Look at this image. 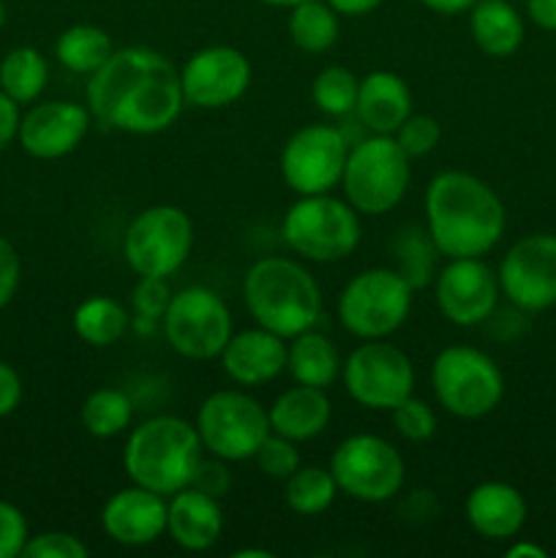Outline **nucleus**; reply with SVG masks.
<instances>
[{"instance_id":"nucleus-14","label":"nucleus","mask_w":556,"mask_h":558,"mask_svg":"<svg viewBox=\"0 0 556 558\" xmlns=\"http://www.w3.org/2000/svg\"><path fill=\"white\" fill-rule=\"evenodd\" d=\"M347 156L349 145L343 131L327 123H309L283 142L278 169L287 189L298 196L330 194L341 185Z\"/></svg>"},{"instance_id":"nucleus-20","label":"nucleus","mask_w":556,"mask_h":558,"mask_svg":"<svg viewBox=\"0 0 556 558\" xmlns=\"http://www.w3.org/2000/svg\"><path fill=\"white\" fill-rule=\"evenodd\" d=\"M221 368L240 387L270 385L287 371V338L259 325L232 332L221 352Z\"/></svg>"},{"instance_id":"nucleus-4","label":"nucleus","mask_w":556,"mask_h":558,"mask_svg":"<svg viewBox=\"0 0 556 558\" xmlns=\"http://www.w3.org/2000/svg\"><path fill=\"white\" fill-rule=\"evenodd\" d=\"M196 425L174 414H158L136 425L125 439L123 466L131 483L161 496L189 488L202 458Z\"/></svg>"},{"instance_id":"nucleus-27","label":"nucleus","mask_w":556,"mask_h":558,"mask_svg":"<svg viewBox=\"0 0 556 558\" xmlns=\"http://www.w3.org/2000/svg\"><path fill=\"white\" fill-rule=\"evenodd\" d=\"M71 325H74L76 338L87 347H114L120 338L129 332L131 316L125 311L123 303H118L114 298L107 294H93V298L82 300L74 308L71 316Z\"/></svg>"},{"instance_id":"nucleus-7","label":"nucleus","mask_w":556,"mask_h":558,"mask_svg":"<svg viewBox=\"0 0 556 558\" xmlns=\"http://www.w3.org/2000/svg\"><path fill=\"white\" fill-rule=\"evenodd\" d=\"M431 390L436 403L458 420H480L505 398V374L483 349L456 343L431 363Z\"/></svg>"},{"instance_id":"nucleus-8","label":"nucleus","mask_w":556,"mask_h":558,"mask_svg":"<svg viewBox=\"0 0 556 558\" xmlns=\"http://www.w3.org/2000/svg\"><path fill=\"white\" fill-rule=\"evenodd\" d=\"M407 278L390 267H368L347 281L338 294V322L349 336L360 341L390 338L412 311Z\"/></svg>"},{"instance_id":"nucleus-21","label":"nucleus","mask_w":556,"mask_h":558,"mask_svg":"<svg viewBox=\"0 0 556 558\" xmlns=\"http://www.w3.org/2000/svg\"><path fill=\"white\" fill-rule=\"evenodd\" d=\"M463 515L483 539H512L521 534L529 507L516 485L488 480L469 490L463 501Z\"/></svg>"},{"instance_id":"nucleus-41","label":"nucleus","mask_w":556,"mask_h":558,"mask_svg":"<svg viewBox=\"0 0 556 558\" xmlns=\"http://www.w3.org/2000/svg\"><path fill=\"white\" fill-rule=\"evenodd\" d=\"M191 488L202 490V494L213 496V499H223L232 488V472H229V461L223 458H200L196 463L194 480H191Z\"/></svg>"},{"instance_id":"nucleus-12","label":"nucleus","mask_w":556,"mask_h":558,"mask_svg":"<svg viewBox=\"0 0 556 558\" xmlns=\"http://www.w3.org/2000/svg\"><path fill=\"white\" fill-rule=\"evenodd\" d=\"M169 347L185 360L207 363L221 357L232 338V314L218 292L207 287H185L172 294L167 314L161 316Z\"/></svg>"},{"instance_id":"nucleus-37","label":"nucleus","mask_w":556,"mask_h":558,"mask_svg":"<svg viewBox=\"0 0 556 558\" xmlns=\"http://www.w3.org/2000/svg\"><path fill=\"white\" fill-rule=\"evenodd\" d=\"M392 425L407 441H428L436 434V414L423 398H403L396 409H390Z\"/></svg>"},{"instance_id":"nucleus-10","label":"nucleus","mask_w":556,"mask_h":558,"mask_svg":"<svg viewBox=\"0 0 556 558\" xmlns=\"http://www.w3.org/2000/svg\"><path fill=\"white\" fill-rule=\"evenodd\" d=\"M338 494L363 505H385L396 499L407 480L403 456L376 434L347 436L333 450L330 466Z\"/></svg>"},{"instance_id":"nucleus-36","label":"nucleus","mask_w":556,"mask_h":558,"mask_svg":"<svg viewBox=\"0 0 556 558\" xmlns=\"http://www.w3.org/2000/svg\"><path fill=\"white\" fill-rule=\"evenodd\" d=\"M392 136H396V142L409 158H423L434 153L436 145H439L442 125L431 114H409Z\"/></svg>"},{"instance_id":"nucleus-16","label":"nucleus","mask_w":556,"mask_h":558,"mask_svg":"<svg viewBox=\"0 0 556 558\" xmlns=\"http://www.w3.org/2000/svg\"><path fill=\"white\" fill-rule=\"evenodd\" d=\"M434 294L439 314L456 327H478L494 316L499 303V278L483 256L447 259L434 276Z\"/></svg>"},{"instance_id":"nucleus-9","label":"nucleus","mask_w":556,"mask_h":558,"mask_svg":"<svg viewBox=\"0 0 556 558\" xmlns=\"http://www.w3.org/2000/svg\"><path fill=\"white\" fill-rule=\"evenodd\" d=\"M194 221L174 205H153L136 213L123 234L125 265L140 278H169L189 262Z\"/></svg>"},{"instance_id":"nucleus-30","label":"nucleus","mask_w":556,"mask_h":558,"mask_svg":"<svg viewBox=\"0 0 556 558\" xmlns=\"http://www.w3.org/2000/svg\"><path fill=\"white\" fill-rule=\"evenodd\" d=\"M49 82V65L38 49L16 47L0 60V90L16 104L36 101Z\"/></svg>"},{"instance_id":"nucleus-6","label":"nucleus","mask_w":556,"mask_h":558,"mask_svg":"<svg viewBox=\"0 0 556 558\" xmlns=\"http://www.w3.org/2000/svg\"><path fill=\"white\" fill-rule=\"evenodd\" d=\"M409 161L412 158L401 150L392 134H371L368 140L349 147L347 167H343V199L360 216H385L396 210L407 196Z\"/></svg>"},{"instance_id":"nucleus-47","label":"nucleus","mask_w":556,"mask_h":558,"mask_svg":"<svg viewBox=\"0 0 556 558\" xmlns=\"http://www.w3.org/2000/svg\"><path fill=\"white\" fill-rule=\"evenodd\" d=\"M425 9H431L434 14L442 16H456V14H467L478 0H420Z\"/></svg>"},{"instance_id":"nucleus-1","label":"nucleus","mask_w":556,"mask_h":558,"mask_svg":"<svg viewBox=\"0 0 556 558\" xmlns=\"http://www.w3.org/2000/svg\"><path fill=\"white\" fill-rule=\"evenodd\" d=\"M85 101L98 123L134 136L172 129L185 107L180 71L147 47L114 49L87 80Z\"/></svg>"},{"instance_id":"nucleus-19","label":"nucleus","mask_w":556,"mask_h":558,"mask_svg":"<svg viewBox=\"0 0 556 558\" xmlns=\"http://www.w3.org/2000/svg\"><path fill=\"white\" fill-rule=\"evenodd\" d=\"M167 496L131 485L109 496L101 510V529L112 543L142 548L167 534Z\"/></svg>"},{"instance_id":"nucleus-26","label":"nucleus","mask_w":556,"mask_h":558,"mask_svg":"<svg viewBox=\"0 0 556 558\" xmlns=\"http://www.w3.org/2000/svg\"><path fill=\"white\" fill-rule=\"evenodd\" d=\"M341 354L338 347L327 336L314 330H305L300 336L289 338L287 343V371L294 385H309L327 390L341 376Z\"/></svg>"},{"instance_id":"nucleus-17","label":"nucleus","mask_w":556,"mask_h":558,"mask_svg":"<svg viewBox=\"0 0 556 558\" xmlns=\"http://www.w3.org/2000/svg\"><path fill=\"white\" fill-rule=\"evenodd\" d=\"M251 60L240 49L216 44L191 54L180 69L185 104L196 109H227L245 96L251 85Z\"/></svg>"},{"instance_id":"nucleus-40","label":"nucleus","mask_w":556,"mask_h":558,"mask_svg":"<svg viewBox=\"0 0 556 558\" xmlns=\"http://www.w3.org/2000/svg\"><path fill=\"white\" fill-rule=\"evenodd\" d=\"M31 539L27 518L11 501L0 499V558H16Z\"/></svg>"},{"instance_id":"nucleus-34","label":"nucleus","mask_w":556,"mask_h":558,"mask_svg":"<svg viewBox=\"0 0 556 558\" xmlns=\"http://www.w3.org/2000/svg\"><path fill=\"white\" fill-rule=\"evenodd\" d=\"M396 259H398V272L409 281L412 289H425L431 281H434V259L436 248L431 243L428 232L425 229H403L398 234L396 245Z\"/></svg>"},{"instance_id":"nucleus-18","label":"nucleus","mask_w":556,"mask_h":558,"mask_svg":"<svg viewBox=\"0 0 556 558\" xmlns=\"http://www.w3.org/2000/svg\"><path fill=\"white\" fill-rule=\"evenodd\" d=\"M90 109L76 101H44L22 114L20 140L22 150L38 161H55L82 145L90 131Z\"/></svg>"},{"instance_id":"nucleus-42","label":"nucleus","mask_w":556,"mask_h":558,"mask_svg":"<svg viewBox=\"0 0 556 558\" xmlns=\"http://www.w3.org/2000/svg\"><path fill=\"white\" fill-rule=\"evenodd\" d=\"M22 262L14 245L5 238H0V311L14 300L16 289H20Z\"/></svg>"},{"instance_id":"nucleus-15","label":"nucleus","mask_w":556,"mask_h":558,"mask_svg":"<svg viewBox=\"0 0 556 558\" xmlns=\"http://www.w3.org/2000/svg\"><path fill=\"white\" fill-rule=\"evenodd\" d=\"M499 289L510 305L540 314L556 305V234L534 232L510 245L501 256Z\"/></svg>"},{"instance_id":"nucleus-39","label":"nucleus","mask_w":556,"mask_h":558,"mask_svg":"<svg viewBox=\"0 0 556 558\" xmlns=\"http://www.w3.org/2000/svg\"><path fill=\"white\" fill-rule=\"evenodd\" d=\"M22 556L25 558H87L90 556V548H87L80 537H74V534L69 532H44L27 539Z\"/></svg>"},{"instance_id":"nucleus-46","label":"nucleus","mask_w":556,"mask_h":558,"mask_svg":"<svg viewBox=\"0 0 556 558\" xmlns=\"http://www.w3.org/2000/svg\"><path fill=\"white\" fill-rule=\"evenodd\" d=\"M338 16H365L379 9L385 0H327Z\"/></svg>"},{"instance_id":"nucleus-43","label":"nucleus","mask_w":556,"mask_h":558,"mask_svg":"<svg viewBox=\"0 0 556 558\" xmlns=\"http://www.w3.org/2000/svg\"><path fill=\"white\" fill-rule=\"evenodd\" d=\"M22 403V379L9 363L0 360V420L14 414Z\"/></svg>"},{"instance_id":"nucleus-11","label":"nucleus","mask_w":556,"mask_h":558,"mask_svg":"<svg viewBox=\"0 0 556 558\" xmlns=\"http://www.w3.org/2000/svg\"><path fill=\"white\" fill-rule=\"evenodd\" d=\"M196 434L202 450L229 463L254 461L256 450L270 434L267 409L240 390H216L196 409Z\"/></svg>"},{"instance_id":"nucleus-3","label":"nucleus","mask_w":556,"mask_h":558,"mask_svg":"<svg viewBox=\"0 0 556 558\" xmlns=\"http://www.w3.org/2000/svg\"><path fill=\"white\" fill-rule=\"evenodd\" d=\"M243 300L251 319L281 338L314 330L322 316L316 278L289 256H262L243 278Z\"/></svg>"},{"instance_id":"nucleus-25","label":"nucleus","mask_w":556,"mask_h":558,"mask_svg":"<svg viewBox=\"0 0 556 558\" xmlns=\"http://www.w3.org/2000/svg\"><path fill=\"white\" fill-rule=\"evenodd\" d=\"M469 33L474 47L488 58H510L521 49L527 27L518 9L507 0H478L469 9Z\"/></svg>"},{"instance_id":"nucleus-5","label":"nucleus","mask_w":556,"mask_h":558,"mask_svg":"<svg viewBox=\"0 0 556 558\" xmlns=\"http://www.w3.org/2000/svg\"><path fill=\"white\" fill-rule=\"evenodd\" d=\"M281 238L305 262L333 265L358 251L363 227L360 213L333 194L298 196L283 213Z\"/></svg>"},{"instance_id":"nucleus-22","label":"nucleus","mask_w":556,"mask_h":558,"mask_svg":"<svg viewBox=\"0 0 556 558\" xmlns=\"http://www.w3.org/2000/svg\"><path fill=\"white\" fill-rule=\"evenodd\" d=\"M223 532L221 499L202 494L196 488H183L169 496L167 534L178 548L189 554H202L213 548Z\"/></svg>"},{"instance_id":"nucleus-2","label":"nucleus","mask_w":556,"mask_h":558,"mask_svg":"<svg viewBox=\"0 0 556 558\" xmlns=\"http://www.w3.org/2000/svg\"><path fill=\"white\" fill-rule=\"evenodd\" d=\"M507 213L496 191L472 172L447 169L425 189V232L445 259L485 256L496 248Z\"/></svg>"},{"instance_id":"nucleus-24","label":"nucleus","mask_w":556,"mask_h":558,"mask_svg":"<svg viewBox=\"0 0 556 558\" xmlns=\"http://www.w3.org/2000/svg\"><path fill=\"white\" fill-rule=\"evenodd\" d=\"M330 417L333 403L327 392L309 385L289 387L267 409L273 434L287 436V439L298 441V445L316 439L330 425Z\"/></svg>"},{"instance_id":"nucleus-38","label":"nucleus","mask_w":556,"mask_h":558,"mask_svg":"<svg viewBox=\"0 0 556 558\" xmlns=\"http://www.w3.org/2000/svg\"><path fill=\"white\" fill-rule=\"evenodd\" d=\"M169 300H172V292H169L167 278H140V283L134 287V298H131L136 322H150V325L161 322Z\"/></svg>"},{"instance_id":"nucleus-50","label":"nucleus","mask_w":556,"mask_h":558,"mask_svg":"<svg viewBox=\"0 0 556 558\" xmlns=\"http://www.w3.org/2000/svg\"><path fill=\"white\" fill-rule=\"evenodd\" d=\"M259 3L273 5V9H292V5L305 3V0H259Z\"/></svg>"},{"instance_id":"nucleus-44","label":"nucleus","mask_w":556,"mask_h":558,"mask_svg":"<svg viewBox=\"0 0 556 558\" xmlns=\"http://www.w3.org/2000/svg\"><path fill=\"white\" fill-rule=\"evenodd\" d=\"M20 104L14 101V98L5 96L3 90H0V150H5V147L11 145V142L16 140V131H20Z\"/></svg>"},{"instance_id":"nucleus-23","label":"nucleus","mask_w":556,"mask_h":558,"mask_svg":"<svg viewBox=\"0 0 556 558\" xmlns=\"http://www.w3.org/2000/svg\"><path fill=\"white\" fill-rule=\"evenodd\" d=\"M354 114L371 134H396L412 114V90L396 71H371L360 76Z\"/></svg>"},{"instance_id":"nucleus-32","label":"nucleus","mask_w":556,"mask_h":558,"mask_svg":"<svg viewBox=\"0 0 556 558\" xmlns=\"http://www.w3.org/2000/svg\"><path fill=\"white\" fill-rule=\"evenodd\" d=\"M82 428L93 436V439H114V436L125 434L134 417V407L131 398L118 387H98L82 403Z\"/></svg>"},{"instance_id":"nucleus-13","label":"nucleus","mask_w":556,"mask_h":558,"mask_svg":"<svg viewBox=\"0 0 556 558\" xmlns=\"http://www.w3.org/2000/svg\"><path fill=\"white\" fill-rule=\"evenodd\" d=\"M349 398L371 412H390L414 392V365L403 349L385 338L363 341L341 365Z\"/></svg>"},{"instance_id":"nucleus-31","label":"nucleus","mask_w":556,"mask_h":558,"mask_svg":"<svg viewBox=\"0 0 556 558\" xmlns=\"http://www.w3.org/2000/svg\"><path fill=\"white\" fill-rule=\"evenodd\" d=\"M336 496L338 485L330 469L300 466L292 477L283 480V501L294 515H322L325 510H330Z\"/></svg>"},{"instance_id":"nucleus-28","label":"nucleus","mask_w":556,"mask_h":558,"mask_svg":"<svg viewBox=\"0 0 556 558\" xmlns=\"http://www.w3.org/2000/svg\"><path fill=\"white\" fill-rule=\"evenodd\" d=\"M338 31H341V22H338L336 9L327 0H305V3L289 9L287 33L300 52H327V49L336 47Z\"/></svg>"},{"instance_id":"nucleus-48","label":"nucleus","mask_w":556,"mask_h":558,"mask_svg":"<svg viewBox=\"0 0 556 558\" xmlns=\"http://www.w3.org/2000/svg\"><path fill=\"white\" fill-rule=\"evenodd\" d=\"M545 548H540V545L534 543H516L507 548V558H545Z\"/></svg>"},{"instance_id":"nucleus-45","label":"nucleus","mask_w":556,"mask_h":558,"mask_svg":"<svg viewBox=\"0 0 556 558\" xmlns=\"http://www.w3.org/2000/svg\"><path fill=\"white\" fill-rule=\"evenodd\" d=\"M527 14L537 27L556 33V0H527Z\"/></svg>"},{"instance_id":"nucleus-29","label":"nucleus","mask_w":556,"mask_h":558,"mask_svg":"<svg viewBox=\"0 0 556 558\" xmlns=\"http://www.w3.org/2000/svg\"><path fill=\"white\" fill-rule=\"evenodd\" d=\"M112 52V38L98 25H71L55 41V58L71 74L90 76Z\"/></svg>"},{"instance_id":"nucleus-49","label":"nucleus","mask_w":556,"mask_h":558,"mask_svg":"<svg viewBox=\"0 0 556 558\" xmlns=\"http://www.w3.org/2000/svg\"><path fill=\"white\" fill-rule=\"evenodd\" d=\"M234 558H273L270 550H262V548H245V550H234Z\"/></svg>"},{"instance_id":"nucleus-35","label":"nucleus","mask_w":556,"mask_h":558,"mask_svg":"<svg viewBox=\"0 0 556 558\" xmlns=\"http://www.w3.org/2000/svg\"><path fill=\"white\" fill-rule=\"evenodd\" d=\"M256 466L265 477L270 480H287L292 477L294 472L300 469V450H298V441L287 439V436H278V434H267L265 441L259 445L254 456Z\"/></svg>"},{"instance_id":"nucleus-33","label":"nucleus","mask_w":556,"mask_h":558,"mask_svg":"<svg viewBox=\"0 0 556 558\" xmlns=\"http://www.w3.org/2000/svg\"><path fill=\"white\" fill-rule=\"evenodd\" d=\"M358 87L360 76H354L347 65H327L311 82V101L322 114L343 118V114L354 112Z\"/></svg>"},{"instance_id":"nucleus-51","label":"nucleus","mask_w":556,"mask_h":558,"mask_svg":"<svg viewBox=\"0 0 556 558\" xmlns=\"http://www.w3.org/2000/svg\"><path fill=\"white\" fill-rule=\"evenodd\" d=\"M3 25H5V3L0 0V27H3Z\"/></svg>"}]
</instances>
